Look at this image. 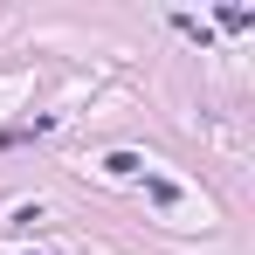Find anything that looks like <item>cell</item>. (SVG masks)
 Masks as SVG:
<instances>
[{
    "instance_id": "obj_1",
    "label": "cell",
    "mask_w": 255,
    "mask_h": 255,
    "mask_svg": "<svg viewBox=\"0 0 255 255\" xmlns=\"http://www.w3.org/2000/svg\"><path fill=\"white\" fill-rule=\"evenodd\" d=\"M104 172H111V179H138V172H145V159H138V152H111V159H104Z\"/></svg>"
},
{
    "instance_id": "obj_2",
    "label": "cell",
    "mask_w": 255,
    "mask_h": 255,
    "mask_svg": "<svg viewBox=\"0 0 255 255\" xmlns=\"http://www.w3.org/2000/svg\"><path fill=\"white\" fill-rule=\"evenodd\" d=\"M145 193H152V200H159V207H179V186H172V179H159V172H152V179H145Z\"/></svg>"
}]
</instances>
